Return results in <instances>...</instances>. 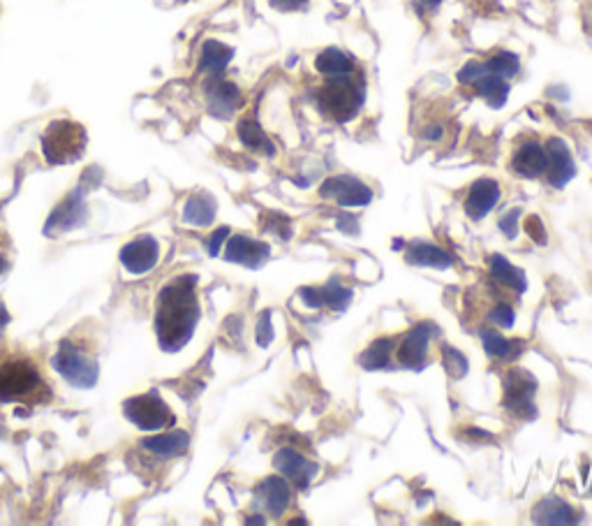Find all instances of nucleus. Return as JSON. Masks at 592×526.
<instances>
[{
  "label": "nucleus",
  "mask_w": 592,
  "mask_h": 526,
  "mask_svg": "<svg viewBox=\"0 0 592 526\" xmlns=\"http://www.w3.org/2000/svg\"><path fill=\"white\" fill-rule=\"evenodd\" d=\"M197 276L183 274L160 290L158 311H155V332L163 350L176 353L193 338L199 320Z\"/></svg>",
  "instance_id": "1"
},
{
  "label": "nucleus",
  "mask_w": 592,
  "mask_h": 526,
  "mask_svg": "<svg viewBox=\"0 0 592 526\" xmlns=\"http://www.w3.org/2000/svg\"><path fill=\"white\" fill-rule=\"evenodd\" d=\"M51 390L40 369L24 353H0V403H45Z\"/></svg>",
  "instance_id": "2"
},
{
  "label": "nucleus",
  "mask_w": 592,
  "mask_h": 526,
  "mask_svg": "<svg viewBox=\"0 0 592 526\" xmlns=\"http://www.w3.org/2000/svg\"><path fill=\"white\" fill-rule=\"evenodd\" d=\"M364 104V84L352 75L326 77V84L317 91V107L324 116L345 123L359 114Z\"/></svg>",
  "instance_id": "3"
},
{
  "label": "nucleus",
  "mask_w": 592,
  "mask_h": 526,
  "mask_svg": "<svg viewBox=\"0 0 592 526\" xmlns=\"http://www.w3.org/2000/svg\"><path fill=\"white\" fill-rule=\"evenodd\" d=\"M54 369L74 388L89 390L98 382V360L90 346L79 338H63L54 355Z\"/></svg>",
  "instance_id": "4"
},
{
  "label": "nucleus",
  "mask_w": 592,
  "mask_h": 526,
  "mask_svg": "<svg viewBox=\"0 0 592 526\" xmlns=\"http://www.w3.org/2000/svg\"><path fill=\"white\" fill-rule=\"evenodd\" d=\"M84 149L86 130L74 121H54L42 134V154L51 165L74 163L84 156Z\"/></svg>",
  "instance_id": "5"
},
{
  "label": "nucleus",
  "mask_w": 592,
  "mask_h": 526,
  "mask_svg": "<svg viewBox=\"0 0 592 526\" xmlns=\"http://www.w3.org/2000/svg\"><path fill=\"white\" fill-rule=\"evenodd\" d=\"M123 415L134 427L143 429V432H160V429L172 427L174 420H176L172 408L160 399L158 392L139 394V397L128 399L123 406Z\"/></svg>",
  "instance_id": "6"
},
{
  "label": "nucleus",
  "mask_w": 592,
  "mask_h": 526,
  "mask_svg": "<svg viewBox=\"0 0 592 526\" xmlns=\"http://www.w3.org/2000/svg\"><path fill=\"white\" fill-rule=\"evenodd\" d=\"M435 334H438V327L433 323L415 325L410 332L396 343V362L407 369L424 367L426 358H428V346Z\"/></svg>",
  "instance_id": "7"
},
{
  "label": "nucleus",
  "mask_w": 592,
  "mask_h": 526,
  "mask_svg": "<svg viewBox=\"0 0 592 526\" xmlns=\"http://www.w3.org/2000/svg\"><path fill=\"white\" fill-rule=\"evenodd\" d=\"M534 390L537 382L530 373L512 369L504 376V406L518 417H534Z\"/></svg>",
  "instance_id": "8"
},
{
  "label": "nucleus",
  "mask_w": 592,
  "mask_h": 526,
  "mask_svg": "<svg viewBox=\"0 0 592 526\" xmlns=\"http://www.w3.org/2000/svg\"><path fill=\"white\" fill-rule=\"evenodd\" d=\"M320 195L324 199H333L341 207H365L373 199V190L364 184V181L354 179V177H331L322 184Z\"/></svg>",
  "instance_id": "9"
},
{
  "label": "nucleus",
  "mask_w": 592,
  "mask_h": 526,
  "mask_svg": "<svg viewBox=\"0 0 592 526\" xmlns=\"http://www.w3.org/2000/svg\"><path fill=\"white\" fill-rule=\"evenodd\" d=\"M544 151H546V172H544V177H546L553 188H563L576 174V165H574L567 145L563 139L553 137L544 145Z\"/></svg>",
  "instance_id": "10"
},
{
  "label": "nucleus",
  "mask_w": 592,
  "mask_h": 526,
  "mask_svg": "<svg viewBox=\"0 0 592 526\" xmlns=\"http://www.w3.org/2000/svg\"><path fill=\"white\" fill-rule=\"evenodd\" d=\"M160 260V246L153 237H139L123 246L121 251V264L125 272L132 276H142V274L151 272Z\"/></svg>",
  "instance_id": "11"
},
{
  "label": "nucleus",
  "mask_w": 592,
  "mask_h": 526,
  "mask_svg": "<svg viewBox=\"0 0 592 526\" xmlns=\"http://www.w3.org/2000/svg\"><path fill=\"white\" fill-rule=\"evenodd\" d=\"M273 467L280 471L282 478H287V480L294 482L296 487H301V489L311 485L317 473V464L303 457L301 452H296L294 447H282V450H278L276 457H273Z\"/></svg>",
  "instance_id": "12"
},
{
  "label": "nucleus",
  "mask_w": 592,
  "mask_h": 526,
  "mask_svg": "<svg viewBox=\"0 0 592 526\" xmlns=\"http://www.w3.org/2000/svg\"><path fill=\"white\" fill-rule=\"evenodd\" d=\"M257 503L264 508L271 517H282L287 508L291 506V487L287 478L271 476L264 478L255 489Z\"/></svg>",
  "instance_id": "13"
},
{
  "label": "nucleus",
  "mask_w": 592,
  "mask_h": 526,
  "mask_svg": "<svg viewBox=\"0 0 592 526\" xmlns=\"http://www.w3.org/2000/svg\"><path fill=\"white\" fill-rule=\"evenodd\" d=\"M206 98H208V110L217 119H229L241 104V91L237 89V84L232 81L220 80V75L213 77L206 86Z\"/></svg>",
  "instance_id": "14"
},
{
  "label": "nucleus",
  "mask_w": 592,
  "mask_h": 526,
  "mask_svg": "<svg viewBox=\"0 0 592 526\" xmlns=\"http://www.w3.org/2000/svg\"><path fill=\"white\" fill-rule=\"evenodd\" d=\"M271 249H269V243L259 242V239H250L246 234H237V237H229L227 249H225V258L229 263H238L246 264V267L257 269L264 260L269 258Z\"/></svg>",
  "instance_id": "15"
},
{
  "label": "nucleus",
  "mask_w": 592,
  "mask_h": 526,
  "mask_svg": "<svg viewBox=\"0 0 592 526\" xmlns=\"http://www.w3.org/2000/svg\"><path fill=\"white\" fill-rule=\"evenodd\" d=\"M500 202V186L493 179H479L470 186L468 198H465V214L474 220H481L489 216Z\"/></svg>",
  "instance_id": "16"
},
{
  "label": "nucleus",
  "mask_w": 592,
  "mask_h": 526,
  "mask_svg": "<svg viewBox=\"0 0 592 526\" xmlns=\"http://www.w3.org/2000/svg\"><path fill=\"white\" fill-rule=\"evenodd\" d=\"M512 169L523 179H539L546 172V151L539 142H525L512 156Z\"/></svg>",
  "instance_id": "17"
},
{
  "label": "nucleus",
  "mask_w": 592,
  "mask_h": 526,
  "mask_svg": "<svg viewBox=\"0 0 592 526\" xmlns=\"http://www.w3.org/2000/svg\"><path fill=\"white\" fill-rule=\"evenodd\" d=\"M86 216V207L84 199H81L79 193H72L69 198H65L58 207L54 209V214H51L49 223H47L45 232H65V230H72L84 220Z\"/></svg>",
  "instance_id": "18"
},
{
  "label": "nucleus",
  "mask_w": 592,
  "mask_h": 526,
  "mask_svg": "<svg viewBox=\"0 0 592 526\" xmlns=\"http://www.w3.org/2000/svg\"><path fill=\"white\" fill-rule=\"evenodd\" d=\"M533 520L539 524H576L578 512L563 499L548 497L533 508Z\"/></svg>",
  "instance_id": "19"
},
{
  "label": "nucleus",
  "mask_w": 592,
  "mask_h": 526,
  "mask_svg": "<svg viewBox=\"0 0 592 526\" xmlns=\"http://www.w3.org/2000/svg\"><path fill=\"white\" fill-rule=\"evenodd\" d=\"M188 432H181V429H176V432H164L160 434V436H151L143 441V450H148L151 455L163 459L178 457V455H183V452L188 450Z\"/></svg>",
  "instance_id": "20"
},
{
  "label": "nucleus",
  "mask_w": 592,
  "mask_h": 526,
  "mask_svg": "<svg viewBox=\"0 0 592 526\" xmlns=\"http://www.w3.org/2000/svg\"><path fill=\"white\" fill-rule=\"evenodd\" d=\"M405 260L410 264H419V267H451V255L428 242H412L410 246H407V251H405Z\"/></svg>",
  "instance_id": "21"
},
{
  "label": "nucleus",
  "mask_w": 592,
  "mask_h": 526,
  "mask_svg": "<svg viewBox=\"0 0 592 526\" xmlns=\"http://www.w3.org/2000/svg\"><path fill=\"white\" fill-rule=\"evenodd\" d=\"M315 68L317 72L324 77L352 75V72H354V59H352L347 51L331 47V49L320 51V56L315 59Z\"/></svg>",
  "instance_id": "22"
},
{
  "label": "nucleus",
  "mask_w": 592,
  "mask_h": 526,
  "mask_svg": "<svg viewBox=\"0 0 592 526\" xmlns=\"http://www.w3.org/2000/svg\"><path fill=\"white\" fill-rule=\"evenodd\" d=\"M489 264L493 278L498 281V284H502L504 288L513 290L516 295H523L525 290H528V278H525V274L518 267H513V264L509 263V260H504L502 255H491Z\"/></svg>",
  "instance_id": "23"
},
{
  "label": "nucleus",
  "mask_w": 592,
  "mask_h": 526,
  "mask_svg": "<svg viewBox=\"0 0 592 526\" xmlns=\"http://www.w3.org/2000/svg\"><path fill=\"white\" fill-rule=\"evenodd\" d=\"M470 86H472V89L477 91V93L481 95V98H484L491 107H495V110H500V107H502L509 98L507 80H502V77L489 72V68H486L484 75L477 77V80H474Z\"/></svg>",
  "instance_id": "24"
},
{
  "label": "nucleus",
  "mask_w": 592,
  "mask_h": 526,
  "mask_svg": "<svg viewBox=\"0 0 592 526\" xmlns=\"http://www.w3.org/2000/svg\"><path fill=\"white\" fill-rule=\"evenodd\" d=\"M216 219V199L211 195H193L183 207V220L195 228H206Z\"/></svg>",
  "instance_id": "25"
},
{
  "label": "nucleus",
  "mask_w": 592,
  "mask_h": 526,
  "mask_svg": "<svg viewBox=\"0 0 592 526\" xmlns=\"http://www.w3.org/2000/svg\"><path fill=\"white\" fill-rule=\"evenodd\" d=\"M234 59L232 47L222 45L217 40H208L204 42L202 47V56H199V70L202 72H208V75H220L222 70L227 68L229 60Z\"/></svg>",
  "instance_id": "26"
},
{
  "label": "nucleus",
  "mask_w": 592,
  "mask_h": 526,
  "mask_svg": "<svg viewBox=\"0 0 592 526\" xmlns=\"http://www.w3.org/2000/svg\"><path fill=\"white\" fill-rule=\"evenodd\" d=\"M396 343H398V338H394V337L377 338V341H373L368 348H365L364 355L359 358V364L365 369L389 367L391 358H394V353H396Z\"/></svg>",
  "instance_id": "27"
},
{
  "label": "nucleus",
  "mask_w": 592,
  "mask_h": 526,
  "mask_svg": "<svg viewBox=\"0 0 592 526\" xmlns=\"http://www.w3.org/2000/svg\"><path fill=\"white\" fill-rule=\"evenodd\" d=\"M481 341H484V348L486 353L491 355L493 360H516L518 355L523 353V343L521 341H509L507 337H502L500 332H495V329H484L481 332Z\"/></svg>",
  "instance_id": "28"
},
{
  "label": "nucleus",
  "mask_w": 592,
  "mask_h": 526,
  "mask_svg": "<svg viewBox=\"0 0 592 526\" xmlns=\"http://www.w3.org/2000/svg\"><path fill=\"white\" fill-rule=\"evenodd\" d=\"M238 139H241L243 145L252 151H262V154H273V145L271 139L264 134V130L255 123V121L246 119L238 123Z\"/></svg>",
  "instance_id": "29"
},
{
  "label": "nucleus",
  "mask_w": 592,
  "mask_h": 526,
  "mask_svg": "<svg viewBox=\"0 0 592 526\" xmlns=\"http://www.w3.org/2000/svg\"><path fill=\"white\" fill-rule=\"evenodd\" d=\"M352 290L343 288V284L338 278H331L329 284L322 288V306L331 308V311H343L350 304Z\"/></svg>",
  "instance_id": "30"
},
{
  "label": "nucleus",
  "mask_w": 592,
  "mask_h": 526,
  "mask_svg": "<svg viewBox=\"0 0 592 526\" xmlns=\"http://www.w3.org/2000/svg\"><path fill=\"white\" fill-rule=\"evenodd\" d=\"M486 68L493 75L502 77V80H512V77L518 75V70H521V60L512 51H498V54H493L486 60Z\"/></svg>",
  "instance_id": "31"
},
{
  "label": "nucleus",
  "mask_w": 592,
  "mask_h": 526,
  "mask_svg": "<svg viewBox=\"0 0 592 526\" xmlns=\"http://www.w3.org/2000/svg\"><path fill=\"white\" fill-rule=\"evenodd\" d=\"M442 362H444V367H447V371H449V376L463 378L465 373H468V358L460 353L459 348L444 346Z\"/></svg>",
  "instance_id": "32"
},
{
  "label": "nucleus",
  "mask_w": 592,
  "mask_h": 526,
  "mask_svg": "<svg viewBox=\"0 0 592 526\" xmlns=\"http://www.w3.org/2000/svg\"><path fill=\"white\" fill-rule=\"evenodd\" d=\"M489 318L491 323L498 325V327L509 329L513 327V323H516V313H513V308L509 306V304H498L495 308H491Z\"/></svg>",
  "instance_id": "33"
},
{
  "label": "nucleus",
  "mask_w": 592,
  "mask_h": 526,
  "mask_svg": "<svg viewBox=\"0 0 592 526\" xmlns=\"http://www.w3.org/2000/svg\"><path fill=\"white\" fill-rule=\"evenodd\" d=\"M525 232H528V237L533 242L546 243V228H544L542 219H537V216H528L525 219Z\"/></svg>",
  "instance_id": "34"
},
{
  "label": "nucleus",
  "mask_w": 592,
  "mask_h": 526,
  "mask_svg": "<svg viewBox=\"0 0 592 526\" xmlns=\"http://www.w3.org/2000/svg\"><path fill=\"white\" fill-rule=\"evenodd\" d=\"M273 338L271 332V313H262V318L257 323V343L259 346H269Z\"/></svg>",
  "instance_id": "35"
},
{
  "label": "nucleus",
  "mask_w": 592,
  "mask_h": 526,
  "mask_svg": "<svg viewBox=\"0 0 592 526\" xmlns=\"http://www.w3.org/2000/svg\"><path fill=\"white\" fill-rule=\"evenodd\" d=\"M521 214V211H518V209H513L512 214H507V216H502V219H500V230H502L504 234H507L509 239H513L516 237V232H518V228H516V216Z\"/></svg>",
  "instance_id": "36"
},
{
  "label": "nucleus",
  "mask_w": 592,
  "mask_h": 526,
  "mask_svg": "<svg viewBox=\"0 0 592 526\" xmlns=\"http://www.w3.org/2000/svg\"><path fill=\"white\" fill-rule=\"evenodd\" d=\"M301 299L308 308H322V288H303Z\"/></svg>",
  "instance_id": "37"
},
{
  "label": "nucleus",
  "mask_w": 592,
  "mask_h": 526,
  "mask_svg": "<svg viewBox=\"0 0 592 526\" xmlns=\"http://www.w3.org/2000/svg\"><path fill=\"white\" fill-rule=\"evenodd\" d=\"M227 234H229V228L216 230V232L211 234V242H208V253H211V255L220 253V243L225 242V239H227Z\"/></svg>",
  "instance_id": "38"
},
{
  "label": "nucleus",
  "mask_w": 592,
  "mask_h": 526,
  "mask_svg": "<svg viewBox=\"0 0 592 526\" xmlns=\"http://www.w3.org/2000/svg\"><path fill=\"white\" fill-rule=\"evenodd\" d=\"M308 0H271V5L276 7V10L280 12H294V10H301L303 5H306Z\"/></svg>",
  "instance_id": "39"
},
{
  "label": "nucleus",
  "mask_w": 592,
  "mask_h": 526,
  "mask_svg": "<svg viewBox=\"0 0 592 526\" xmlns=\"http://www.w3.org/2000/svg\"><path fill=\"white\" fill-rule=\"evenodd\" d=\"M345 219V223L341 220V230L347 234H356V230H359V225H356V219L354 216H343Z\"/></svg>",
  "instance_id": "40"
},
{
  "label": "nucleus",
  "mask_w": 592,
  "mask_h": 526,
  "mask_svg": "<svg viewBox=\"0 0 592 526\" xmlns=\"http://www.w3.org/2000/svg\"><path fill=\"white\" fill-rule=\"evenodd\" d=\"M417 5H419L421 12H435L442 5V0H417Z\"/></svg>",
  "instance_id": "41"
},
{
  "label": "nucleus",
  "mask_w": 592,
  "mask_h": 526,
  "mask_svg": "<svg viewBox=\"0 0 592 526\" xmlns=\"http://www.w3.org/2000/svg\"><path fill=\"white\" fill-rule=\"evenodd\" d=\"M7 323H10V313H7L5 304L0 302V334H3V329L7 327Z\"/></svg>",
  "instance_id": "42"
},
{
  "label": "nucleus",
  "mask_w": 592,
  "mask_h": 526,
  "mask_svg": "<svg viewBox=\"0 0 592 526\" xmlns=\"http://www.w3.org/2000/svg\"><path fill=\"white\" fill-rule=\"evenodd\" d=\"M7 267H10V263H7V258L3 253H0V274L7 272Z\"/></svg>",
  "instance_id": "43"
}]
</instances>
